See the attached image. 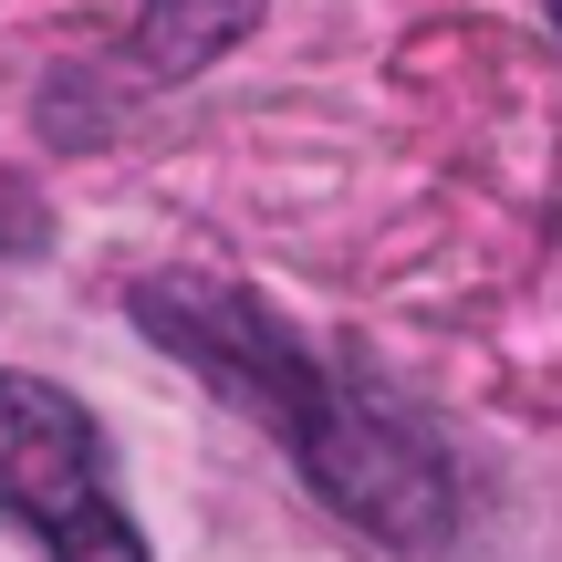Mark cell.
Instances as JSON below:
<instances>
[{"label": "cell", "mask_w": 562, "mask_h": 562, "mask_svg": "<svg viewBox=\"0 0 562 562\" xmlns=\"http://www.w3.org/2000/svg\"><path fill=\"white\" fill-rule=\"evenodd\" d=\"M250 21H261V0H146V21H136V63H146V83L199 74V63L229 53Z\"/></svg>", "instance_id": "obj_4"}, {"label": "cell", "mask_w": 562, "mask_h": 562, "mask_svg": "<svg viewBox=\"0 0 562 562\" xmlns=\"http://www.w3.org/2000/svg\"><path fill=\"white\" fill-rule=\"evenodd\" d=\"M0 521L42 531L53 562H146L136 521L115 510L104 438L63 385L0 375Z\"/></svg>", "instance_id": "obj_2"}, {"label": "cell", "mask_w": 562, "mask_h": 562, "mask_svg": "<svg viewBox=\"0 0 562 562\" xmlns=\"http://www.w3.org/2000/svg\"><path fill=\"white\" fill-rule=\"evenodd\" d=\"M302 480H313L355 531H375V542H396V552L448 542V469H438V448H427L417 427L375 417L364 396H344V417L323 427V448L302 459Z\"/></svg>", "instance_id": "obj_3"}, {"label": "cell", "mask_w": 562, "mask_h": 562, "mask_svg": "<svg viewBox=\"0 0 562 562\" xmlns=\"http://www.w3.org/2000/svg\"><path fill=\"white\" fill-rule=\"evenodd\" d=\"M136 323H146L178 364H199L220 396H240L250 417L292 448V459H313L323 427L344 417V385L313 364V344H302L292 323H271L250 292H229V281H199V271L136 281Z\"/></svg>", "instance_id": "obj_1"}, {"label": "cell", "mask_w": 562, "mask_h": 562, "mask_svg": "<svg viewBox=\"0 0 562 562\" xmlns=\"http://www.w3.org/2000/svg\"><path fill=\"white\" fill-rule=\"evenodd\" d=\"M552 11H562V0H552Z\"/></svg>", "instance_id": "obj_6"}, {"label": "cell", "mask_w": 562, "mask_h": 562, "mask_svg": "<svg viewBox=\"0 0 562 562\" xmlns=\"http://www.w3.org/2000/svg\"><path fill=\"white\" fill-rule=\"evenodd\" d=\"M0 240H32V209H0Z\"/></svg>", "instance_id": "obj_5"}]
</instances>
